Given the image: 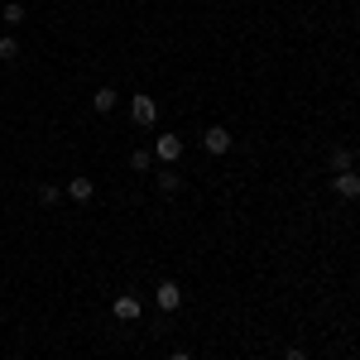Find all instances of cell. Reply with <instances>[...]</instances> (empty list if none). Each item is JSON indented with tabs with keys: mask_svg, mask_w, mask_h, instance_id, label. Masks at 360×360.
I'll return each instance as SVG.
<instances>
[{
	"mask_svg": "<svg viewBox=\"0 0 360 360\" xmlns=\"http://www.w3.org/2000/svg\"><path fill=\"white\" fill-rule=\"evenodd\" d=\"M130 120H135V125H154V120H159V106H154L149 91H139L135 101H130Z\"/></svg>",
	"mask_w": 360,
	"mask_h": 360,
	"instance_id": "obj_1",
	"label": "cell"
},
{
	"mask_svg": "<svg viewBox=\"0 0 360 360\" xmlns=\"http://www.w3.org/2000/svg\"><path fill=\"white\" fill-rule=\"evenodd\" d=\"M202 149H207V154H217V159L231 154V130H226V125H212V130L202 135Z\"/></svg>",
	"mask_w": 360,
	"mask_h": 360,
	"instance_id": "obj_2",
	"label": "cell"
},
{
	"mask_svg": "<svg viewBox=\"0 0 360 360\" xmlns=\"http://www.w3.org/2000/svg\"><path fill=\"white\" fill-rule=\"evenodd\" d=\"M154 303L164 307V312H178V307H183V288H178L173 278H164V283L154 288Z\"/></svg>",
	"mask_w": 360,
	"mask_h": 360,
	"instance_id": "obj_3",
	"label": "cell"
},
{
	"mask_svg": "<svg viewBox=\"0 0 360 360\" xmlns=\"http://www.w3.org/2000/svg\"><path fill=\"white\" fill-rule=\"evenodd\" d=\"M111 312H115V322H139V312H144V303H139L135 293H120L111 303Z\"/></svg>",
	"mask_w": 360,
	"mask_h": 360,
	"instance_id": "obj_4",
	"label": "cell"
},
{
	"mask_svg": "<svg viewBox=\"0 0 360 360\" xmlns=\"http://www.w3.org/2000/svg\"><path fill=\"white\" fill-rule=\"evenodd\" d=\"M178 154H183V139H178V135H168V130H164V135L154 139V159H164V164H173Z\"/></svg>",
	"mask_w": 360,
	"mask_h": 360,
	"instance_id": "obj_5",
	"label": "cell"
},
{
	"mask_svg": "<svg viewBox=\"0 0 360 360\" xmlns=\"http://www.w3.org/2000/svg\"><path fill=\"white\" fill-rule=\"evenodd\" d=\"M332 193L336 197H360V173L351 168V173H336L332 178Z\"/></svg>",
	"mask_w": 360,
	"mask_h": 360,
	"instance_id": "obj_6",
	"label": "cell"
},
{
	"mask_svg": "<svg viewBox=\"0 0 360 360\" xmlns=\"http://www.w3.org/2000/svg\"><path fill=\"white\" fill-rule=\"evenodd\" d=\"M68 197H72V202H91V197H96V183H91V178H72V183H68Z\"/></svg>",
	"mask_w": 360,
	"mask_h": 360,
	"instance_id": "obj_7",
	"label": "cell"
},
{
	"mask_svg": "<svg viewBox=\"0 0 360 360\" xmlns=\"http://www.w3.org/2000/svg\"><path fill=\"white\" fill-rule=\"evenodd\" d=\"M91 111H101V115H111V111H115V91H111V86H96V96H91Z\"/></svg>",
	"mask_w": 360,
	"mask_h": 360,
	"instance_id": "obj_8",
	"label": "cell"
},
{
	"mask_svg": "<svg viewBox=\"0 0 360 360\" xmlns=\"http://www.w3.org/2000/svg\"><path fill=\"white\" fill-rule=\"evenodd\" d=\"M20 58V39L15 34H0V63H15Z\"/></svg>",
	"mask_w": 360,
	"mask_h": 360,
	"instance_id": "obj_9",
	"label": "cell"
},
{
	"mask_svg": "<svg viewBox=\"0 0 360 360\" xmlns=\"http://www.w3.org/2000/svg\"><path fill=\"white\" fill-rule=\"evenodd\" d=\"M154 183H159V193H178V188H183V178H178L173 168H164V173H154Z\"/></svg>",
	"mask_w": 360,
	"mask_h": 360,
	"instance_id": "obj_10",
	"label": "cell"
},
{
	"mask_svg": "<svg viewBox=\"0 0 360 360\" xmlns=\"http://www.w3.org/2000/svg\"><path fill=\"white\" fill-rule=\"evenodd\" d=\"M351 159H356V154H351L346 144H336V149H332V168H336V173H351Z\"/></svg>",
	"mask_w": 360,
	"mask_h": 360,
	"instance_id": "obj_11",
	"label": "cell"
},
{
	"mask_svg": "<svg viewBox=\"0 0 360 360\" xmlns=\"http://www.w3.org/2000/svg\"><path fill=\"white\" fill-rule=\"evenodd\" d=\"M130 168H135V173H149V168H154V154H149V149H135V154H130Z\"/></svg>",
	"mask_w": 360,
	"mask_h": 360,
	"instance_id": "obj_12",
	"label": "cell"
},
{
	"mask_svg": "<svg viewBox=\"0 0 360 360\" xmlns=\"http://www.w3.org/2000/svg\"><path fill=\"white\" fill-rule=\"evenodd\" d=\"M0 15H5V25H20V20H25V5H20V0H10Z\"/></svg>",
	"mask_w": 360,
	"mask_h": 360,
	"instance_id": "obj_13",
	"label": "cell"
},
{
	"mask_svg": "<svg viewBox=\"0 0 360 360\" xmlns=\"http://www.w3.org/2000/svg\"><path fill=\"white\" fill-rule=\"evenodd\" d=\"M58 197H63V193H58V188H53V183H44V188H39V202H44V207H53V202H58Z\"/></svg>",
	"mask_w": 360,
	"mask_h": 360,
	"instance_id": "obj_14",
	"label": "cell"
},
{
	"mask_svg": "<svg viewBox=\"0 0 360 360\" xmlns=\"http://www.w3.org/2000/svg\"><path fill=\"white\" fill-rule=\"evenodd\" d=\"M168 360H193V351H173V356H168Z\"/></svg>",
	"mask_w": 360,
	"mask_h": 360,
	"instance_id": "obj_15",
	"label": "cell"
},
{
	"mask_svg": "<svg viewBox=\"0 0 360 360\" xmlns=\"http://www.w3.org/2000/svg\"><path fill=\"white\" fill-rule=\"evenodd\" d=\"M283 360H307V351H288V356H283Z\"/></svg>",
	"mask_w": 360,
	"mask_h": 360,
	"instance_id": "obj_16",
	"label": "cell"
}]
</instances>
